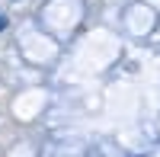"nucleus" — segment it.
Listing matches in <instances>:
<instances>
[{
	"label": "nucleus",
	"mask_w": 160,
	"mask_h": 157,
	"mask_svg": "<svg viewBox=\"0 0 160 157\" xmlns=\"http://www.w3.org/2000/svg\"><path fill=\"white\" fill-rule=\"evenodd\" d=\"M7 26H10V19H7V13H3V10H0V32H3V29H7Z\"/></svg>",
	"instance_id": "nucleus-1"
}]
</instances>
